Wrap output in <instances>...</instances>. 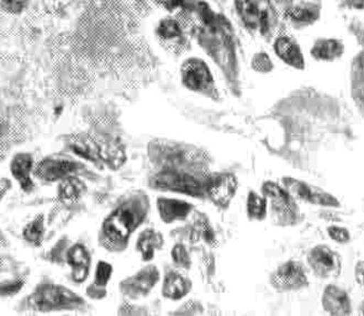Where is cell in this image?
<instances>
[{
	"label": "cell",
	"mask_w": 364,
	"mask_h": 316,
	"mask_svg": "<svg viewBox=\"0 0 364 316\" xmlns=\"http://www.w3.org/2000/svg\"><path fill=\"white\" fill-rule=\"evenodd\" d=\"M149 210L150 200L142 191L122 201L104 221L103 238L107 246L115 251L127 248L131 235L145 221Z\"/></svg>",
	"instance_id": "cell-1"
},
{
	"label": "cell",
	"mask_w": 364,
	"mask_h": 316,
	"mask_svg": "<svg viewBox=\"0 0 364 316\" xmlns=\"http://www.w3.org/2000/svg\"><path fill=\"white\" fill-rule=\"evenodd\" d=\"M261 191L262 194L266 196L268 211L277 225L288 228L299 223L301 218L299 206L284 186L276 181H263Z\"/></svg>",
	"instance_id": "cell-2"
},
{
	"label": "cell",
	"mask_w": 364,
	"mask_h": 316,
	"mask_svg": "<svg viewBox=\"0 0 364 316\" xmlns=\"http://www.w3.org/2000/svg\"><path fill=\"white\" fill-rule=\"evenodd\" d=\"M181 79L188 90L209 98H218L214 75L205 60L196 57L184 60L181 67Z\"/></svg>",
	"instance_id": "cell-3"
},
{
	"label": "cell",
	"mask_w": 364,
	"mask_h": 316,
	"mask_svg": "<svg viewBox=\"0 0 364 316\" xmlns=\"http://www.w3.org/2000/svg\"><path fill=\"white\" fill-rule=\"evenodd\" d=\"M283 186L289 191L296 201H303L306 204L323 206V208H340L341 203L330 191L314 186L308 181H300L294 177H283Z\"/></svg>",
	"instance_id": "cell-4"
},
{
	"label": "cell",
	"mask_w": 364,
	"mask_h": 316,
	"mask_svg": "<svg viewBox=\"0 0 364 316\" xmlns=\"http://www.w3.org/2000/svg\"><path fill=\"white\" fill-rule=\"evenodd\" d=\"M272 288L279 293L299 292L309 285L308 275L298 260H287L278 265L269 277Z\"/></svg>",
	"instance_id": "cell-5"
},
{
	"label": "cell",
	"mask_w": 364,
	"mask_h": 316,
	"mask_svg": "<svg viewBox=\"0 0 364 316\" xmlns=\"http://www.w3.org/2000/svg\"><path fill=\"white\" fill-rule=\"evenodd\" d=\"M308 265L314 275L320 279H336L342 272V260L338 252L331 247L320 243L308 253Z\"/></svg>",
	"instance_id": "cell-6"
},
{
	"label": "cell",
	"mask_w": 364,
	"mask_h": 316,
	"mask_svg": "<svg viewBox=\"0 0 364 316\" xmlns=\"http://www.w3.org/2000/svg\"><path fill=\"white\" fill-rule=\"evenodd\" d=\"M33 302L43 310L75 307L83 304V300L77 294L61 285H43L33 294Z\"/></svg>",
	"instance_id": "cell-7"
},
{
	"label": "cell",
	"mask_w": 364,
	"mask_h": 316,
	"mask_svg": "<svg viewBox=\"0 0 364 316\" xmlns=\"http://www.w3.org/2000/svg\"><path fill=\"white\" fill-rule=\"evenodd\" d=\"M152 186L162 191H177L188 196H201L205 193V186L196 178L179 172H162L152 181Z\"/></svg>",
	"instance_id": "cell-8"
},
{
	"label": "cell",
	"mask_w": 364,
	"mask_h": 316,
	"mask_svg": "<svg viewBox=\"0 0 364 316\" xmlns=\"http://www.w3.org/2000/svg\"><path fill=\"white\" fill-rule=\"evenodd\" d=\"M238 189L237 178L232 173H215L205 184V193L220 208H228Z\"/></svg>",
	"instance_id": "cell-9"
},
{
	"label": "cell",
	"mask_w": 364,
	"mask_h": 316,
	"mask_svg": "<svg viewBox=\"0 0 364 316\" xmlns=\"http://www.w3.org/2000/svg\"><path fill=\"white\" fill-rule=\"evenodd\" d=\"M161 275L156 265H149L139 270L136 275L125 279L122 284L124 293L131 299H140L152 292V289L159 283Z\"/></svg>",
	"instance_id": "cell-10"
},
{
	"label": "cell",
	"mask_w": 364,
	"mask_h": 316,
	"mask_svg": "<svg viewBox=\"0 0 364 316\" xmlns=\"http://www.w3.org/2000/svg\"><path fill=\"white\" fill-rule=\"evenodd\" d=\"M323 312L332 316H347L352 314L350 294L337 284H327L321 294Z\"/></svg>",
	"instance_id": "cell-11"
},
{
	"label": "cell",
	"mask_w": 364,
	"mask_h": 316,
	"mask_svg": "<svg viewBox=\"0 0 364 316\" xmlns=\"http://www.w3.org/2000/svg\"><path fill=\"white\" fill-rule=\"evenodd\" d=\"M78 163L65 158H46L38 163L36 176L45 181H62L78 171Z\"/></svg>",
	"instance_id": "cell-12"
},
{
	"label": "cell",
	"mask_w": 364,
	"mask_h": 316,
	"mask_svg": "<svg viewBox=\"0 0 364 316\" xmlns=\"http://www.w3.org/2000/svg\"><path fill=\"white\" fill-rule=\"evenodd\" d=\"M191 203L186 200L172 199V198H159L157 199V211L159 218L166 223L183 221L193 211Z\"/></svg>",
	"instance_id": "cell-13"
},
{
	"label": "cell",
	"mask_w": 364,
	"mask_h": 316,
	"mask_svg": "<svg viewBox=\"0 0 364 316\" xmlns=\"http://www.w3.org/2000/svg\"><path fill=\"white\" fill-rule=\"evenodd\" d=\"M274 52L277 56L285 65L293 67L295 70L305 68V60L299 45L293 38L280 36L274 42Z\"/></svg>",
	"instance_id": "cell-14"
},
{
	"label": "cell",
	"mask_w": 364,
	"mask_h": 316,
	"mask_svg": "<svg viewBox=\"0 0 364 316\" xmlns=\"http://www.w3.org/2000/svg\"><path fill=\"white\" fill-rule=\"evenodd\" d=\"M192 287V282L187 277L178 273L176 270H171L164 278L162 295L166 299L177 302L187 297L188 294L191 293Z\"/></svg>",
	"instance_id": "cell-15"
},
{
	"label": "cell",
	"mask_w": 364,
	"mask_h": 316,
	"mask_svg": "<svg viewBox=\"0 0 364 316\" xmlns=\"http://www.w3.org/2000/svg\"><path fill=\"white\" fill-rule=\"evenodd\" d=\"M164 238L162 233L154 228H145L139 235L136 241V250L140 253L141 260L150 262L156 256V252L164 246Z\"/></svg>",
	"instance_id": "cell-16"
},
{
	"label": "cell",
	"mask_w": 364,
	"mask_h": 316,
	"mask_svg": "<svg viewBox=\"0 0 364 316\" xmlns=\"http://www.w3.org/2000/svg\"><path fill=\"white\" fill-rule=\"evenodd\" d=\"M68 263L72 267V278L77 283L85 282L90 268V256L85 246L75 245L68 252Z\"/></svg>",
	"instance_id": "cell-17"
},
{
	"label": "cell",
	"mask_w": 364,
	"mask_h": 316,
	"mask_svg": "<svg viewBox=\"0 0 364 316\" xmlns=\"http://www.w3.org/2000/svg\"><path fill=\"white\" fill-rule=\"evenodd\" d=\"M70 147L75 154L87 158L92 162H102L100 161V141H97L90 136H75L70 139Z\"/></svg>",
	"instance_id": "cell-18"
},
{
	"label": "cell",
	"mask_w": 364,
	"mask_h": 316,
	"mask_svg": "<svg viewBox=\"0 0 364 316\" xmlns=\"http://www.w3.org/2000/svg\"><path fill=\"white\" fill-rule=\"evenodd\" d=\"M343 53V45L333 38H323L315 42L311 48V56L322 62H331L340 58Z\"/></svg>",
	"instance_id": "cell-19"
},
{
	"label": "cell",
	"mask_w": 364,
	"mask_h": 316,
	"mask_svg": "<svg viewBox=\"0 0 364 316\" xmlns=\"http://www.w3.org/2000/svg\"><path fill=\"white\" fill-rule=\"evenodd\" d=\"M33 167V158L28 154H20L11 162V173L19 181L25 191L33 188V181L30 178V171Z\"/></svg>",
	"instance_id": "cell-20"
},
{
	"label": "cell",
	"mask_w": 364,
	"mask_h": 316,
	"mask_svg": "<svg viewBox=\"0 0 364 316\" xmlns=\"http://www.w3.org/2000/svg\"><path fill=\"white\" fill-rule=\"evenodd\" d=\"M246 213L251 221H263L268 215V203L266 196L257 191H248Z\"/></svg>",
	"instance_id": "cell-21"
},
{
	"label": "cell",
	"mask_w": 364,
	"mask_h": 316,
	"mask_svg": "<svg viewBox=\"0 0 364 316\" xmlns=\"http://www.w3.org/2000/svg\"><path fill=\"white\" fill-rule=\"evenodd\" d=\"M236 9L245 25L250 28H259L262 13L253 0H235Z\"/></svg>",
	"instance_id": "cell-22"
},
{
	"label": "cell",
	"mask_w": 364,
	"mask_h": 316,
	"mask_svg": "<svg viewBox=\"0 0 364 316\" xmlns=\"http://www.w3.org/2000/svg\"><path fill=\"white\" fill-rule=\"evenodd\" d=\"M85 191V186L77 178L70 177L62 179L61 186L58 189V196L63 201H73L80 198Z\"/></svg>",
	"instance_id": "cell-23"
},
{
	"label": "cell",
	"mask_w": 364,
	"mask_h": 316,
	"mask_svg": "<svg viewBox=\"0 0 364 316\" xmlns=\"http://www.w3.org/2000/svg\"><path fill=\"white\" fill-rule=\"evenodd\" d=\"M157 35L164 41H173L182 38V28L174 19H164L157 26Z\"/></svg>",
	"instance_id": "cell-24"
},
{
	"label": "cell",
	"mask_w": 364,
	"mask_h": 316,
	"mask_svg": "<svg viewBox=\"0 0 364 316\" xmlns=\"http://www.w3.org/2000/svg\"><path fill=\"white\" fill-rule=\"evenodd\" d=\"M171 256H172L173 263L177 265L178 268H184V270L191 268L192 260H191L187 248L182 243H177L176 246L173 247Z\"/></svg>",
	"instance_id": "cell-25"
},
{
	"label": "cell",
	"mask_w": 364,
	"mask_h": 316,
	"mask_svg": "<svg viewBox=\"0 0 364 316\" xmlns=\"http://www.w3.org/2000/svg\"><path fill=\"white\" fill-rule=\"evenodd\" d=\"M43 233H45L43 218L40 216L36 220H33V223H28L26 228H25V231H23V236L28 241L38 245L43 240Z\"/></svg>",
	"instance_id": "cell-26"
},
{
	"label": "cell",
	"mask_w": 364,
	"mask_h": 316,
	"mask_svg": "<svg viewBox=\"0 0 364 316\" xmlns=\"http://www.w3.org/2000/svg\"><path fill=\"white\" fill-rule=\"evenodd\" d=\"M326 233L330 240L336 242L338 245H347L352 240L350 230L342 225H330L327 228Z\"/></svg>",
	"instance_id": "cell-27"
},
{
	"label": "cell",
	"mask_w": 364,
	"mask_h": 316,
	"mask_svg": "<svg viewBox=\"0 0 364 316\" xmlns=\"http://www.w3.org/2000/svg\"><path fill=\"white\" fill-rule=\"evenodd\" d=\"M112 267L107 262H99L98 267H97V272H95V284L98 287H105L107 282L110 280L112 277Z\"/></svg>",
	"instance_id": "cell-28"
},
{
	"label": "cell",
	"mask_w": 364,
	"mask_h": 316,
	"mask_svg": "<svg viewBox=\"0 0 364 316\" xmlns=\"http://www.w3.org/2000/svg\"><path fill=\"white\" fill-rule=\"evenodd\" d=\"M289 16L290 19L294 20L295 23H313L316 18V15L314 14L311 10L301 9V8L290 10Z\"/></svg>",
	"instance_id": "cell-29"
},
{
	"label": "cell",
	"mask_w": 364,
	"mask_h": 316,
	"mask_svg": "<svg viewBox=\"0 0 364 316\" xmlns=\"http://www.w3.org/2000/svg\"><path fill=\"white\" fill-rule=\"evenodd\" d=\"M28 3V0H0L1 8L10 14H19Z\"/></svg>",
	"instance_id": "cell-30"
},
{
	"label": "cell",
	"mask_w": 364,
	"mask_h": 316,
	"mask_svg": "<svg viewBox=\"0 0 364 316\" xmlns=\"http://www.w3.org/2000/svg\"><path fill=\"white\" fill-rule=\"evenodd\" d=\"M252 65L255 70L261 72V73H267V72H269V70H272V68H273L271 60H269L268 57L264 56V55H259V56L256 57L255 60H253Z\"/></svg>",
	"instance_id": "cell-31"
},
{
	"label": "cell",
	"mask_w": 364,
	"mask_h": 316,
	"mask_svg": "<svg viewBox=\"0 0 364 316\" xmlns=\"http://www.w3.org/2000/svg\"><path fill=\"white\" fill-rule=\"evenodd\" d=\"M353 275L357 284L364 290V260H360L355 265Z\"/></svg>",
	"instance_id": "cell-32"
},
{
	"label": "cell",
	"mask_w": 364,
	"mask_h": 316,
	"mask_svg": "<svg viewBox=\"0 0 364 316\" xmlns=\"http://www.w3.org/2000/svg\"><path fill=\"white\" fill-rule=\"evenodd\" d=\"M21 285H23V284L20 283V282L1 285V287H0V294H1V295H11V294H15L18 290L21 289Z\"/></svg>",
	"instance_id": "cell-33"
},
{
	"label": "cell",
	"mask_w": 364,
	"mask_h": 316,
	"mask_svg": "<svg viewBox=\"0 0 364 316\" xmlns=\"http://www.w3.org/2000/svg\"><path fill=\"white\" fill-rule=\"evenodd\" d=\"M157 1H159V4L162 5V6H164L166 9L176 10L177 8H179V6H182L184 0H157Z\"/></svg>",
	"instance_id": "cell-34"
},
{
	"label": "cell",
	"mask_w": 364,
	"mask_h": 316,
	"mask_svg": "<svg viewBox=\"0 0 364 316\" xmlns=\"http://www.w3.org/2000/svg\"><path fill=\"white\" fill-rule=\"evenodd\" d=\"M10 188V181L8 179H0V196L5 194V191Z\"/></svg>",
	"instance_id": "cell-35"
},
{
	"label": "cell",
	"mask_w": 364,
	"mask_h": 316,
	"mask_svg": "<svg viewBox=\"0 0 364 316\" xmlns=\"http://www.w3.org/2000/svg\"><path fill=\"white\" fill-rule=\"evenodd\" d=\"M5 131V124L4 121L1 120L0 119V136H3V134H4Z\"/></svg>",
	"instance_id": "cell-36"
},
{
	"label": "cell",
	"mask_w": 364,
	"mask_h": 316,
	"mask_svg": "<svg viewBox=\"0 0 364 316\" xmlns=\"http://www.w3.org/2000/svg\"><path fill=\"white\" fill-rule=\"evenodd\" d=\"M360 315H364V299H363V300H362V302H360Z\"/></svg>",
	"instance_id": "cell-37"
}]
</instances>
